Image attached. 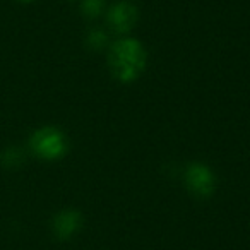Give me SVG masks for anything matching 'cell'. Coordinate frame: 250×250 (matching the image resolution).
Wrapping results in <instances>:
<instances>
[{
	"instance_id": "1",
	"label": "cell",
	"mask_w": 250,
	"mask_h": 250,
	"mask_svg": "<svg viewBox=\"0 0 250 250\" xmlns=\"http://www.w3.org/2000/svg\"><path fill=\"white\" fill-rule=\"evenodd\" d=\"M147 55L144 46L137 40L127 38L117 42L110 50L108 65L110 70L122 83H132L146 69Z\"/></svg>"
},
{
	"instance_id": "7",
	"label": "cell",
	"mask_w": 250,
	"mask_h": 250,
	"mask_svg": "<svg viewBox=\"0 0 250 250\" xmlns=\"http://www.w3.org/2000/svg\"><path fill=\"white\" fill-rule=\"evenodd\" d=\"M104 0H84L83 2V12L89 18H96L103 11Z\"/></svg>"
},
{
	"instance_id": "2",
	"label": "cell",
	"mask_w": 250,
	"mask_h": 250,
	"mask_svg": "<svg viewBox=\"0 0 250 250\" xmlns=\"http://www.w3.org/2000/svg\"><path fill=\"white\" fill-rule=\"evenodd\" d=\"M29 147L42 160H59L67 151V139L55 127H42L31 136Z\"/></svg>"
},
{
	"instance_id": "9",
	"label": "cell",
	"mask_w": 250,
	"mask_h": 250,
	"mask_svg": "<svg viewBox=\"0 0 250 250\" xmlns=\"http://www.w3.org/2000/svg\"><path fill=\"white\" fill-rule=\"evenodd\" d=\"M21 2H31V0H21Z\"/></svg>"
},
{
	"instance_id": "6",
	"label": "cell",
	"mask_w": 250,
	"mask_h": 250,
	"mask_svg": "<svg viewBox=\"0 0 250 250\" xmlns=\"http://www.w3.org/2000/svg\"><path fill=\"white\" fill-rule=\"evenodd\" d=\"M2 163L5 165V167H18L19 163L22 161V154L19 149H16V147H11V149L4 151V154H2Z\"/></svg>"
},
{
	"instance_id": "8",
	"label": "cell",
	"mask_w": 250,
	"mask_h": 250,
	"mask_svg": "<svg viewBox=\"0 0 250 250\" xmlns=\"http://www.w3.org/2000/svg\"><path fill=\"white\" fill-rule=\"evenodd\" d=\"M87 42H89V45L94 46V48H101V46L104 45V42H106V36L101 31H93L89 35V38H87Z\"/></svg>"
},
{
	"instance_id": "3",
	"label": "cell",
	"mask_w": 250,
	"mask_h": 250,
	"mask_svg": "<svg viewBox=\"0 0 250 250\" xmlns=\"http://www.w3.org/2000/svg\"><path fill=\"white\" fill-rule=\"evenodd\" d=\"M185 185L197 197H209L214 192L216 177L206 165L192 163L185 170Z\"/></svg>"
},
{
	"instance_id": "4",
	"label": "cell",
	"mask_w": 250,
	"mask_h": 250,
	"mask_svg": "<svg viewBox=\"0 0 250 250\" xmlns=\"http://www.w3.org/2000/svg\"><path fill=\"white\" fill-rule=\"evenodd\" d=\"M137 21V11L129 2H120L113 5L108 12V24L113 31L127 33L134 28Z\"/></svg>"
},
{
	"instance_id": "5",
	"label": "cell",
	"mask_w": 250,
	"mask_h": 250,
	"mask_svg": "<svg viewBox=\"0 0 250 250\" xmlns=\"http://www.w3.org/2000/svg\"><path fill=\"white\" fill-rule=\"evenodd\" d=\"M81 225H83V218L77 211H62L53 218L52 221V229L55 233L57 238L60 240H67L72 235H76L79 231Z\"/></svg>"
}]
</instances>
